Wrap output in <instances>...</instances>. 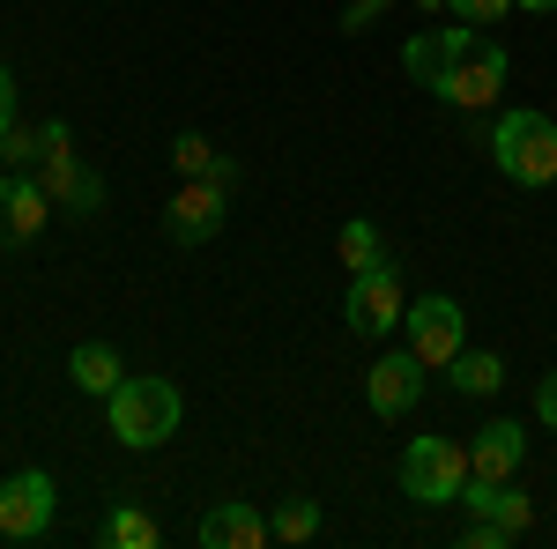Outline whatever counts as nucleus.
<instances>
[{
    "mask_svg": "<svg viewBox=\"0 0 557 549\" xmlns=\"http://www.w3.org/2000/svg\"><path fill=\"white\" fill-rule=\"evenodd\" d=\"M461 506H469V520H506L513 535L535 527V498L520 490L513 475H506V483H498V475H469V483H461Z\"/></svg>",
    "mask_w": 557,
    "mask_h": 549,
    "instance_id": "13",
    "label": "nucleus"
},
{
    "mask_svg": "<svg viewBox=\"0 0 557 549\" xmlns=\"http://www.w3.org/2000/svg\"><path fill=\"white\" fill-rule=\"evenodd\" d=\"M506 75H513L506 45L483 38L469 60H454V67L431 83V97H438V104H454V112H491V104H498V89H506Z\"/></svg>",
    "mask_w": 557,
    "mask_h": 549,
    "instance_id": "5",
    "label": "nucleus"
},
{
    "mask_svg": "<svg viewBox=\"0 0 557 549\" xmlns=\"http://www.w3.org/2000/svg\"><path fill=\"white\" fill-rule=\"evenodd\" d=\"M520 461H528V431H520L513 416H491L483 431L469 438V475H520Z\"/></svg>",
    "mask_w": 557,
    "mask_h": 549,
    "instance_id": "14",
    "label": "nucleus"
},
{
    "mask_svg": "<svg viewBox=\"0 0 557 549\" xmlns=\"http://www.w3.org/2000/svg\"><path fill=\"white\" fill-rule=\"evenodd\" d=\"M52 506H60L52 475L45 467H15L0 483V542H38L45 527H52Z\"/></svg>",
    "mask_w": 557,
    "mask_h": 549,
    "instance_id": "8",
    "label": "nucleus"
},
{
    "mask_svg": "<svg viewBox=\"0 0 557 549\" xmlns=\"http://www.w3.org/2000/svg\"><path fill=\"white\" fill-rule=\"evenodd\" d=\"M394 483H401V498L409 506H461V483H469V438H409L401 446V467H394Z\"/></svg>",
    "mask_w": 557,
    "mask_h": 549,
    "instance_id": "3",
    "label": "nucleus"
},
{
    "mask_svg": "<svg viewBox=\"0 0 557 549\" xmlns=\"http://www.w3.org/2000/svg\"><path fill=\"white\" fill-rule=\"evenodd\" d=\"M535 423H550V431H557V372H550V379H535Z\"/></svg>",
    "mask_w": 557,
    "mask_h": 549,
    "instance_id": "27",
    "label": "nucleus"
},
{
    "mask_svg": "<svg viewBox=\"0 0 557 549\" xmlns=\"http://www.w3.org/2000/svg\"><path fill=\"white\" fill-rule=\"evenodd\" d=\"M67 379L83 386L89 401H104V394H112V386L127 379V364H120V349H112V341H83V349H75V357H67Z\"/></svg>",
    "mask_w": 557,
    "mask_h": 549,
    "instance_id": "15",
    "label": "nucleus"
},
{
    "mask_svg": "<svg viewBox=\"0 0 557 549\" xmlns=\"http://www.w3.org/2000/svg\"><path fill=\"white\" fill-rule=\"evenodd\" d=\"M513 8H528V15H557V0H513Z\"/></svg>",
    "mask_w": 557,
    "mask_h": 549,
    "instance_id": "29",
    "label": "nucleus"
},
{
    "mask_svg": "<svg viewBox=\"0 0 557 549\" xmlns=\"http://www.w3.org/2000/svg\"><path fill=\"white\" fill-rule=\"evenodd\" d=\"M401 335H409V349L424 357L431 372H446L461 349H469V312H461V297H417L409 312H401Z\"/></svg>",
    "mask_w": 557,
    "mask_h": 549,
    "instance_id": "4",
    "label": "nucleus"
},
{
    "mask_svg": "<svg viewBox=\"0 0 557 549\" xmlns=\"http://www.w3.org/2000/svg\"><path fill=\"white\" fill-rule=\"evenodd\" d=\"M223 223H231V194L209 186V178H186L172 201H164V238L172 246H209Z\"/></svg>",
    "mask_w": 557,
    "mask_h": 549,
    "instance_id": "9",
    "label": "nucleus"
},
{
    "mask_svg": "<svg viewBox=\"0 0 557 549\" xmlns=\"http://www.w3.org/2000/svg\"><path fill=\"white\" fill-rule=\"evenodd\" d=\"M475 45H483V30L454 15L446 30H417V38L401 45V67H409V83H417V89H431L438 75H446V67H454V60H469Z\"/></svg>",
    "mask_w": 557,
    "mask_h": 549,
    "instance_id": "10",
    "label": "nucleus"
},
{
    "mask_svg": "<svg viewBox=\"0 0 557 549\" xmlns=\"http://www.w3.org/2000/svg\"><path fill=\"white\" fill-rule=\"evenodd\" d=\"M172 164L186 171V178H209V164H215V141H209V134H178V141H172Z\"/></svg>",
    "mask_w": 557,
    "mask_h": 549,
    "instance_id": "22",
    "label": "nucleus"
},
{
    "mask_svg": "<svg viewBox=\"0 0 557 549\" xmlns=\"http://www.w3.org/2000/svg\"><path fill=\"white\" fill-rule=\"evenodd\" d=\"M446 386L469 394V401H491V394L506 386V357H498V349H461V357L446 364Z\"/></svg>",
    "mask_w": 557,
    "mask_h": 549,
    "instance_id": "16",
    "label": "nucleus"
},
{
    "mask_svg": "<svg viewBox=\"0 0 557 549\" xmlns=\"http://www.w3.org/2000/svg\"><path fill=\"white\" fill-rule=\"evenodd\" d=\"M424 386H431V364L401 341V349H380L372 357V372H364V409L380 423H394V416H409L417 401H424Z\"/></svg>",
    "mask_w": 557,
    "mask_h": 549,
    "instance_id": "7",
    "label": "nucleus"
},
{
    "mask_svg": "<svg viewBox=\"0 0 557 549\" xmlns=\"http://www.w3.org/2000/svg\"><path fill=\"white\" fill-rule=\"evenodd\" d=\"M178 416H186V394H178L172 379H120L112 394H104V423H112V438L120 446H134V453H149V446H164L178 431Z\"/></svg>",
    "mask_w": 557,
    "mask_h": 549,
    "instance_id": "2",
    "label": "nucleus"
},
{
    "mask_svg": "<svg viewBox=\"0 0 557 549\" xmlns=\"http://www.w3.org/2000/svg\"><path fill=\"white\" fill-rule=\"evenodd\" d=\"M475 141H483V157L506 171L513 186H557V120L550 112L513 104V112H498Z\"/></svg>",
    "mask_w": 557,
    "mask_h": 549,
    "instance_id": "1",
    "label": "nucleus"
},
{
    "mask_svg": "<svg viewBox=\"0 0 557 549\" xmlns=\"http://www.w3.org/2000/svg\"><path fill=\"white\" fill-rule=\"evenodd\" d=\"M386 8H394V0H349L335 30H343V38H357V30H372V23H386Z\"/></svg>",
    "mask_w": 557,
    "mask_h": 549,
    "instance_id": "25",
    "label": "nucleus"
},
{
    "mask_svg": "<svg viewBox=\"0 0 557 549\" xmlns=\"http://www.w3.org/2000/svg\"><path fill=\"white\" fill-rule=\"evenodd\" d=\"M461 23H475V30H491V23H506L513 15V0H446Z\"/></svg>",
    "mask_w": 557,
    "mask_h": 549,
    "instance_id": "24",
    "label": "nucleus"
},
{
    "mask_svg": "<svg viewBox=\"0 0 557 549\" xmlns=\"http://www.w3.org/2000/svg\"><path fill=\"white\" fill-rule=\"evenodd\" d=\"M15 127V75H8V60H0V134Z\"/></svg>",
    "mask_w": 557,
    "mask_h": 549,
    "instance_id": "28",
    "label": "nucleus"
},
{
    "mask_svg": "<svg viewBox=\"0 0 557 549\" xmlns=\"http://www.w3.org/2000/svg\"><path fill=\"white\" fill-rule=\"evenodd\" d=\"M335 253H343L349 275H364V267H380L386 260V238H380V223H364V215H349L343 230H335Z\"/></svg>",
    "mask_w": 557,
    "mask_h": 549,
    "instance_id": "17",
    "label": "nucleus"
},
{
    "mask_svg": "<svg viewBox=\"0 0 557 549\" xmlns=\"http://www.w3.org/2000/svg\"><path fill=\"white\" fill-rule=\"evenodd\" d=\"M401 312H409V297H401V267H394V260L364 267V275H349V297H343L349 335H372V341H386L394 327H401Z\"/></svg>",
    "mask_w": 557,
    "mask_h": 549,
    "instance_id": "6",
    "label": "nucleus"
},
{
    "mask_svg": "<svg viewBox=\"0 0 557 549\" xmlns=\"http://www.w3.org/2000/svg\"><path fill=\"white\" fill-rule=\"evenodd\" d=\"M194 542L201 549H260V542H275V527H268V512L246 506V498H215V506L194 520Z\"/></svg>",
    "mask_w": 557,
    "mask_h": 549,
    "instance_id": "12",
    "label": "nucleus"
},
{
    "mask_svg": "<svg viewBox=\"0 0 557 549\" xmlns=\"http://www.w3.org/2000/svg\"><path fill=\"white\" fill-rule=\"evenodd\" d=\"M438 8H446V0H417V15H438Z\"/></svg>",
    "mask_w": 557,
    "mask_h": 549,
    "instance_id": "30",
    "label": "nucleus"
},
{
    "mask_svg": "<svg viewBox=\"0 0 557 549\" xmlns=\"http://www.w3.org/2000/svg\"><path fill=\"white\" fill-rule=\"evenodd\" d=\"M45 223H52V201H45V186L30 178V171H0V253L30 246Z\"/></svg>",
    "mask_w": 557,
    "mask_h": 549,
    "instance_id": "11",
    "label": "nucleus"
},
{
    "mask_svg": "<svg viewBox=\"0 0 557 549\" xmlns=\"http://www.w3.org/2000/svg\"><path fill=\"white\" fill-rule=\"evenodd\" d=\"M238 178H246V164H238V157H223V149H215V164H209V186H223V194H238Z\"/></svg>",
    "mask_w": 557,
    "mask_h": 549,
    "instance_id": "26",
    "label": "nucleus"
},
{
    "mask_svg": "<svg viewBox=\"0 0 557 549\" xmlns=\"http://www.w3.org/2000/svg\"><path fill=\"white\" fill-rule=\"evenodd\" d=\"M38 157H45L38 127H8L0 134V171H38Z\"/></svg>",
    "mask_w": 557,
    "mask_h": 549,
    "instance_id": "21",
    "label": "nucleus"
},
{
    "mask_svg": "<svg viewBox=\"0 0 557 549\" xmlns=\"http://www.w3.org/2000/svg\"><path fill=\"white\" fill-rule=\"evenodd\" d=\"M60 215H75V223H89V215H104V171H75V186H67V201H60Z\"/></svg>",
    "mask_w": 557,
    "mask_h": 549,
    "instance_id": "20",
    "label": "nucleus"
},
{
    "mask_svg": "<svg viewBox=\"0 0 557 549\" xmlns=\"http://www.w3.org/2000/svg\"><path fill=\"white\" fill-rule=\"evenodd\" d=\"M97 542H112V549H157V520L141 506H112L104 512V527H97Z\"/></svg>",
    "mask_w": 557,
    "mask_h": 549,
    "instance_id": "18",
    "label": "nucleus"
},
{
    "mask_svg": "<svg viewBox=\"0 0 557 549\" xmlns=\"http://www.w3.org/2000/svg\"><path fill=\"white\" fill-rule=\"evenodd\" d=\"M513 542L520 535L506 520H469V527H461V549H513Z\"/></svg>",
    "mask_w": 557,
    "mask_h": 549,
    "instance_id": "23",
    "label": "nucleus"
},
{
    "mask_svg": "<svg viewBox=\"0 0 557 549\" xmlns=\"http://www.w3.org/2000/svg\"><path fill=\"white\" fill-rule=\"evenodd\" d=\"M268 527H275V542H312L320 535V498H283L268 512Z\"/></svg>",
    "mask_w": 557,
    "mask_h": 549,
    "instance_id": "19",
    "label": "nucleus"
}]
</instances>
